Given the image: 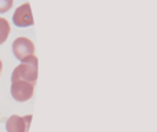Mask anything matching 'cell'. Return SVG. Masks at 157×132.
<instances>
[{"label":"cell","instance_id":"1","mask_svg":"<svg viewBox=\"0 0 157 132\" xmlns=\"http://www.w3.org/2000/svg\"><path fill=\"white\" fill-rule=\"evenodd\" d=\"M13 51L18 59H25V58H32L33 52H35V47L29 39L18 37L13 44Z\"/></svg>","mask_w":157,"mask_h":132},{"label":"cell","instance_id":"2","mask_svg":"<svg viewBox=\"0 0 157 132\" xmlns=\"http://www.w3.org/2000/svg\"><path fill=\"white\" fill-rule=\"evenodd\" d=\"M13 21L15 26L19 28H25V26H32L33 25V18H32V13H30V6L29 3L19 6L15 10L13 15Z\"/></svg>","mask_w":157,"mask_h":132},{"label":"cell","instance_id":"3","mask_svg":"<svg viewBox=\"0 0 157 132\" xmlns=\"http://www.w3.org/2000/svg\"><path fill=\"white\" fill-rule=\"evenodd\" d=\"M8 35H10V24L6 18H0V44L7 40Z\"/></svg>","mask_w":157,"mask_h":132},{"label":"cell","instance_id":"4","mask_svg":"<svg viewBox=\"0 0 157 132\" xmlns=\"http://www.w3.org/2000/svg\"><path fill=\"white\" fill-rule=\"evenodd\" d=\"M13 7V0H0V14L7 13Z\"/></svg>","mask_w":157,"mask_h":132}]
</instances>
